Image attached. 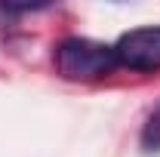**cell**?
<instances>
[{"mask_svg":"<svg viewBox=\"0 0 160 157\" xmlns=\"http://www.w3.org/2000/svg\"><path fill=\"white\" fill-rule=\"evenodd\" d=\"M114 68H117V56H114V46L108 43L89 37H68L56 46V71L65 80L92 83L114 74Z\"/></svg>","mask_w":160,"mask_h":157,"instance_id":"obj_1","label":"cell"},{"mask_svg":"<svg viewBox=\"0 0 160 157\" xmlns=\"http://www.w3.org/2000/svg\"><path fill=\"white\" fill-rule=\"evenodd\" d=\"M117 65L129 71H157L160 68V28H136L126 31L114 43Z\"/></svg>","mask_w":160,"mask_h":157,"instance_id":"obj_2","label":"cell"},{"mask_svg":"<svg viewBox=\"0 0 160 157\" xmlns=\"http://www.w3.org/2000/svg\"><path fill=\"white\" fill-rule=\"evenodd\" d=\"M142 148L145 151H160V108L148 117L145 129H142Z\"/></svg>","mask_w":160,"mask_h":157,"instance_id":"obj_3","label":"cell"}]
</instances>
